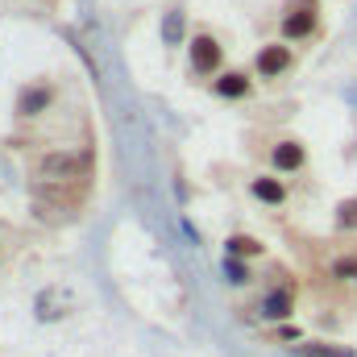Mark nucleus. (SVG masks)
Here are the masks:
<instances>
[{"label":"nucleus","instance_id":"8","mask_svg":"<svg viewBox=\"0 0 357 357\" xmlns=\"http://www.w3.org/2000/svg\"><path fill=\"white\" fill-rule=\"evenodd\" d=\"M250 195L262 208H287L291 183H287V175H278V171H258V175H250Z\"/></svg>","mask_w":357,"mask_h":357},{"label":"nucleus","instance_id":"5","mask_svg":"<svg viewBox=\"0 0 357 357\" xmlns=\"http://www.w3.org/2000/svg\"><path fill=\"white\" fill-rule=\"evenodd\" d=\"M54 100H59V84L54 79H33V84H25L17 91V116L21 121H38V116H46L54 108Z\"/></svg>","mask_w":357,"mask_h":357},{"label":"nucleus","instance_id":"6","mask_svg":"<svg viewBox=\"0 0 357 357\" xmlns=\"http://www.w3.org/2000/svg\"><path fill=\"white\" fill-rule=\"evenodd\" d=\"M266 162L278 175H299V171H307V146L299 137H274L266 150Z\"/></svg>","mask_w":357,"mask_h":357},{"label":"nucleus","instance_id":"10","mask_svg":"<svg viewBox=\"0 0 357 357\" xmlns=\"http://www.w3.org/2000/svg\"><path fill=\"white\" fill-rule=\"evenodd\" d=\"M225 258L258 262V258H266V245H262L254 233H229V237H225Z\"/></svg>","mask_w":357,"mask_h":357},{"label":"nucleus","instance_id":"3","mask_svg":"<svg viewBox=\"0 0 357 357\" xmlns=\"http://www.w3.org/2000/svg\"><path fill=\"white\" fill-rule=\"evenodd\" d=\"M187 63H191V75L216 79V75L225 71V46H220V38L208 33V29H199V33L187 42Z\"/></svg>","mask_w":357,"mask_h":357},{"label":"nucleus","instance_id":"4","mask_svg":"<svg viewBox=\"0 0 357 357\" xmlns=\"http://www.w3.org/2000/svg\"><path fill=\"white\" fill-rule=\"evenodd\" d=\"M254 316L262 320V324H291L295 320V287L291 282H270L266 291L258 295V303H254Z\"/></svg>","mask_w":357,"mask_h":357},{"label":"nucleus","instance_id":"2","mask_svg":"<svg viewBox=\"0 0 357 357\" xmlns=\"http://www.w3.org/2000/svg\"><path fill=\"white\" fill-rule=\"evenodd\" d=\"M320 33V0H291L282 21H278V38L282 42H312Z\"/></svg>","mask_w":357,"mask_h":357},{"label":"nucleus","instance_id":"7","mask_svg":"<svg viewBox=\"0 0 357 357\" xmlns=\"http://www.w3.org/2000/svg\"><path fill=\"white\" fill-rule=\"evenodd\" d=\"M291 67H295V50H291V42H282V38L258 46V54H254V75H258V79H282Z\"/></svg>","mask_w":357,"mask_h":357},{"label":"nucleus","instance_id":"13","mask_svg":"<svg viewBox=\"0 0 357 357\" xmlns=\"http://www.w3.org/2000/svg\"><path fill=\"white\" fill-rule=\"evenodd\" d=\"M303 354L307 357H357V349L337 345V341H303Z\"/></svg>","mask_w":357,"mask_h":357},{"label":"nucleus","instance_id":"15","mask_svg":"<svg viewBox=\"0 0 357 357\" xmlns=\"http://www.w3.org/2000/svg\"><path fill=\"white\" fill-rule=\"evenodd\" d=\"M175 33H183V13H167V21H162V38H167V46H178Z\"/></svg>","mask_w":357,"mask_h":357},{"label":"nucleus","instance_id":"9","mask_svg":"<svg viewBox=\"0 0 357 357\" xmlns=\"http://www.w3.org/2000/svg\"><path fill=\"white\" fill-rule=\"evenodd\" d=\"M216 100H250L254 96V71H220L212 79Z\"/></svg>","mask_w":357,"mask_h":357},{"label":"nucleus","instance_id":"14","mask_svg":"<svg viewBox=\"0 0 357 357\" xmlns=\"http://www.w3.org/2000/svg\"><path fill=\"white\" fill-rule=\"evenodd\" d=\"M225 274H229V282L233 287H254V266L250 262H241V258H225Z\"/></svg>","mask_w":357,"mask_h":357},{"label":"nucleus","instance_id":"1","mask_svg":"<svg viewBox=\"0 0 357 357\" xmlns=\"http://www.w3.org/2000/svg\"><path fill=\"white\" fill-rule=\"evenodd\" d=\"M91 175H96V154H91L88 146L84 150H75V146L46 150V154L33 158V178L38 183H84L88 187Z\"/></svg>","mask_w":357,"mask_h":357},{"label":"nucleus","instance_id":"11","mask_svg":"<svg viewBox=\"0 0 357 357\" xmlns=\"http://www.w3.org/2000/svg\"><path fill=\"white\" fill-rule=\"evenodd\" d=\"M328 278H337V282H345V287H357V250L337 254L333 266H328Z\"/></svg>","mask_w":357,"mask_h":357},{"label":"nucleus","instance_id":"17","mask_svg":"<svg viewBox=\"0 0 357 357\" xmlns=\"http://www.w3.org/2000/svg\"><path fill=\"white\" fill-rule=\"evenodd\" d=\"M0 254H4V241H0Z\"/></svg>","mask_w":357,"mask_h":357},{"label":"nucleus","instance_id":"12","mask_svg":"<svg viewBox=\"0 0 357 357\" xmlns=\"http://www.w3.org/2000/svg\"><path fill=\"white\" fill-rule=\"evenodd\" d=\"M333 229L337 233H357V195H349V199H341L337 204V212H333Z\"/></svg>","mask_w":357,"mask_h":357},{"label":"nucleus","instance_id":"16","mask_svg":"<svg viewBox=\"0 0 357 357\" xmlns=\"http://www.w3.org/2000/svg\"><path fill=\"white\" fill-rule=\"evenodd\" d=\"M270 337H274V341H299V328H295V324H274Z\"/></svg>","mask_w":357,"mask_h":357}]
</instances>
